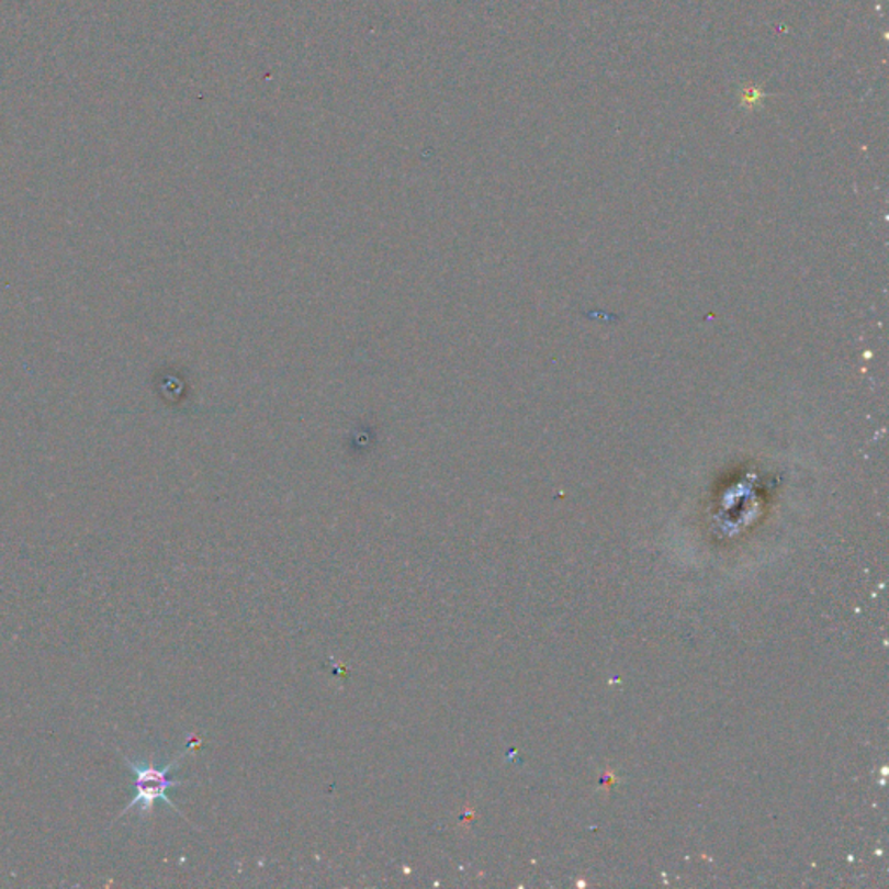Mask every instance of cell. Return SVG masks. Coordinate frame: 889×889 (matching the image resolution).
<instances>
[{
    "mask_svg": "<svg viewBox=\"0 0 889 889\" xmlns=\"http://www.w3.org/2000/svg\"><path fill=\"white\" fill-rule=\"evenodd\" d=\"M195 744H200L199 739H193L192 744H188L183 753L175 757V761H171V763L164 766V768H158L154 763H137V761L130 759V757L121 753L122 759H124L125 765H127V768H130L134 775V798L131 799L130 804L119 814V819L124 817L125 813H130L134 808H137L143 814L150 813L155 808V802L164 801L167 807L171 808V810H175L176 813L181 814V817L187 820V817L179 811V808L176 807L171 798L167 796V792H169V789H175V787L184 786V781L175 780V778L171 777V772L178 768L179 763L183 761L184 756L192 753L193 745Z\"/></svg>",
    "mask_w": 889,
    "mask_h": 889,
    "instance_id": "1",
    "label": "cell"
}]
</instances>
